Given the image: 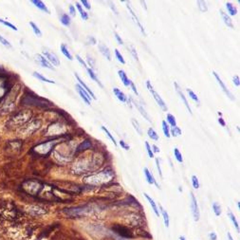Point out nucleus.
Returning <instances> with one entry per match:
<instances>
[{"label": "nucleus", "mask_w": 240, "mask_h": 240, "mask_svg": "<svg viewBox=\"0 0 240 240\" xmlns=\"http://www.w3.org/2000/svg\"><path fill=\"white\" fill-rule=\"evenodd\" d=\"M23 188H24L25 191L29 193V194L34 195L39 192L40 184L36 181H26L24 182V184H23Z\"/></svg>", "instance_id": "obj_1"}, {"label": "nucleus", "mask_w": 240, "mask_h": 240, "mask_svg": "<svg viewBox=\"0 0 240 240\" xmlns=\"http://www.w3.org/2000/svg\"><path fill=\"white\" fill-rule=\"evenodd\" d=\"M190 196H191V210H192L193 217H194L195 221H199L200 214H199V205H197L196 199L193 193L190 194Z\"/></svg>", "instance_id": "obj_2"}, {"label": "nucleus", "mask_w": 240, "mask_h": 240, "mask_svg": "<svg viewBox=\"0 0 240 240\" xmlns=\"http://www.w3.org/2000/svg\"><path fill=\"white\" fill-rule=\"evenodd\" d=\"M146 86H147V87H148V89H149V91L151 92V94L153 95L154 99H155V100H156V102H157L158 105H159V106H161L164 111H167V107H166V105H165V103H164V101L161 99V97L159 96V94L154 90V88H153V87L151 86V84H150L149 81H147Z\"/></svg>", "instance_id": "obj_3"}, {"label": "nucleus", "mask_w": 240, "mask_h": 240, "mask_svg": "<svg viewBox=\"0 0 240 240\" xmlns=\"http://www.w3.org/2000/svg\"><path fill=\"white\" fill-rule=\"evenodd\" d=\"M213 75H214V76L215 77L216 81H217V83L219 84V86L221 87V88H222V90H223V91L225 92V94H226V95H227V96H228V97H229V98L231 99V100H233L234 98H233V96L232 92H231V91L229 90V89L227 88V87L225 86V84L223 83V81H222V80L220 79V77H219L218 75H217V73H216V72H215V71H213Z\"/></svg>", "instance_id": "obj_4"}, {"label": "nucleus", "mask_w": 240, "mask_h": 240, "mask_svg": "<svg viewBox=\"0 0 240 240\" xmlns=\"http://www.w3.org/2000/svg\"><path fill=\"white\" fill-rule=\"evenodd\" d=\"M113 231H115V232L120 234L121 236H124V237H131V233L129 232V230L125 227H123V226L121 225H116L114 227L112 228Z\"/></svg>", "instance_id": "obj_5"}, {"label": "nucleus", "mask_w": 240, "mask_h": 240, "mask_svg": "<svg viewBox=\"0 0 240 240\" xmlns=\"http://www.w3.org/2000/svg\"><path fill=\"white\" fill-rule=\"evenodd\" d=\"M43 54L46 56V59L47 60L49 61V62H51V64H53L54 65H56V67L60 65L59 58L54 53H51V52H49V51H44Z\"/></svg>", "instance_id": "obj_6"}, {"label": "nucleus", "mask_w": 240, "mask_h": 240, "mask_svg": "<svg viewBox=\"0 0 240 240\" xmlns=\"http://www.w3.org/2000/svg\"><path fill=\"white\" fill-rule=\"evenodd\" d=\"M76 89H77V91L79 92L80 96L82 97L83 100L86 102L88 105H90V102H89V100L91 99V96H89V94L86 90H84V89L81 86H80V84H77V86H76Z\"/></svg>", "instance_id": "obj_7"}, {"label": "nucleus", "mask_w": 240, "mask_h": 240, "mask_svg": "<svg viewBox=\"0 0 240 240\" xmlns=\"http://www.w3.org/2000/svg\"><path fill=\"white\" fill-rule=\"evenodd\" d=\"M174 84H175L176 90H177V92L178 93V95L180 96V98H181V100L183 101V103H184V105H185V106L187 107L188 111L190 112V114H192V111H191V107H190L189 103H188V102H187V100H186V98H185V96H184V94H183V92L181 91V89H180V86H178V84H177V83H174Z\"/></svg>", "instance_id": "obj_8"}, {"label": "nucleus", "mask_w": 240, "mask_h": 240, "mask_svg": "<svg viewBox=\"0 0 240 240\" xmlns=\"http://www.w3.org/2000/svg\"><path fill=\"white\" fill-rule=\"evenodd\" d=\"M143 172H144L145 177H146V180H147V182L149 183V184H156V186H157L158 188H159V185L158 183L156 182V180H155L154 176L152 175L151 173L149 172V170H148V169H147L146 167L144 168Z\"/></svg>", "instance_id": "obj_9"}, {"label": "nucleus", "mask_w": 240, "mask_h": 240, "mask_svg": "<svg viewBox=\"0 0 240 240\" xmlns=\"http://www.w3.org/2000/svg\"><path fill=\"white\" fill-rule=\"evenodd\" d=\"M75 77H76V79L78 80V82H79V84H80V86H81V87L84 89V90H86V91L89 94V95H91V97L94 99V100H96V97H95V95H94V93L91 91V89L87 86V84H86V83H84V81H82L81 78L79 77V75H78V74H75Z\"/></svg>", "instance_id": "obj_10"}, {"label": "nucleus", "mask_w": 240, "mask_h": 240, "mask_svg": "<svg viewBox=\"0 0 240 240\" xmlns=\"http://www.w3.org/2000/svg\"><path fill=\"white\" fill-rule=\"evenodd\" d=\"M144 196H145V199H146L147 200H148V202H149V204L151 205V207H152V209H153V211H154V213L156 214V215L157 216H159V210H158V207H157V204L155 203V201H154V199H152V197H150L146 193H144Z\"/></svg>", "instance_id": "obj_11"}, {"label": "nucleus", "mask_w": 240, "mask_h": 240, "mask_svg": "<svg viewBox=\"0 0 240 240\" xmlns=\"http://www.w3.org/2000/svg\"><path fill=\"white\" fill-rule=\"evenodd\" d=\"M99 49H100V51H101V53L105 56V57L108 60V61H110L111 60V55H110V51H109V49H108V48L106 46H105V45H103V44H101V45H99Z\"/></svg>", "instance_id": "obj_12"}, {"label": "nucleus", "mask_w": 240, "mask_h": 240, "mask_svg": "<svg viewBox=\"0 0 240 240\" xmlns=\"http://www.w3.org/2000/svg\"><path fill=\"white\" fill-rule=\"evenodd\" d=\"M36 57H37V59H38V61L40 62V64H41L42 65H43L44 68H49V69H53V67L50 65V63L44 57V56H42V55L38 54V55H36Z\"/></svg>", "instance_id": "obj_13"}, {"label": "nucleus", "mask_w": 240, "mask_h": 240, "mask_svg": "<svg viewBox=\"0 0 240 240\" xmlns=\"http://www.w3.org/2000/svg\"><path fill=\"white\" fill-rule=\"evenodd\" d=\"M126 7H127V9L129 10V12H130L131 15H132V16H133V18H134V20L136 21V23H137L138 26L140 27V31H142V32H143V34H145V31H144V30H143V26H142V24H140V21H139V18L137 17V15H135V12H134V11L132 10V8H131V6L129 5V3H127V5H126Z\"/></svg>", "instance_id": "obj_14"}, {"label": "nucleus", "mask_w": 240, "mask_h": 240, "mask_svg": "<svg viewBox=\"0 0 240 240\" xmlns=\"http://www.w3.org/2000/svg\"><path fill=\"white\" fill-rule=\"evenodd\" d=\"M113 92H114V94L116 95V97L118 98V100H120L121 102H123V103H125L126 102V96L124 95V92H121L119 88H113Z\"/></svg>", "instance_id": "obj_15"}, {"label": "nucleus", "mask_w": 240, "mask_h": 240, "mask_svg": "<svg viewBox=\"0 0 240 240\" xmlns=\"http://www.w3.org/2000/svg\"><path fill=\"white\" fill-rule=\"evenodd\" d=\"M220 15H221V16H222L223 21H224L225 24L227 25L229 28H231V29H233V25L232 19L230 18V16H228L227 13H225L223 11H220Z\"/></svg>", "instance_id": "obj_16"}, {"label": "nucleus", "mask_w": 240, "mask_h": 240, "mask_svg": "<svg viewBox=\"0 0 240 240\" xmlns=\"http://www.w3.org/2000/svg\"><path fill=\"white\" fill-rule=\"evenodd\" d=\"M118 74H119V76H120V78L121 80V82L124 83V84L125 87L130 86L131 81L127 78V76H126V74H125V72L124 71V70H119V71H118Z\"/></svg>", "instance_id": "obj_17"}, {"label": "nucleus", "mask_w": 240, "mask_h": 240, "mask_svg": "<svg viewBox=\"0 0 240 240\" xmlns=\"http://www.w3.org/2000/svg\"><path fill=\"white\" fill-rule=\"evenodd\" d=\"M32 4H34V6L35 7H37L38 9H40V10H42L43 12H48V13H49V10L48 8H47V6L45 5V4L42 2V1H37V0H32Z\"/></svg>", "instance_id": "obj_18"}, {"label": "nucleus", "mask_w": 240, "mask_h": 240, "mask_svg": "<svg viewBox=\"0 0 240 240\" xmlns=\"http://www.w3.org/2000/svg\"><path fill=\"white\" fill-rule=\"evenodd\" d=\"M134 103H135L136 107H137L138 109H139V111H140V114H142V115H143V116L145 118V119H146V120L148 121H151V119H150V116L147 114V112L144 110V108H143L142 105H140V103H138L137 102H134Z\"/></svg>", "instance_id": "obj_19"}, {"label": "nucleus", "mask_w": 240, "mask_h": 240, "mask_svg": "<svg viewBox=\"0 0 240 240\" xmlns=\"http://www.w3.org/2000/svg\"><path fill=\"white\" fill-rule=\"evenodd\" d=\"M159 209H161V212L162 214V216H163V220H164V225H165V227H169V224H170V219H169V215L167 214V212L162 208L161 205H159Z\"/></svg>", "instance_id": "obj_20"}, {"label": "nucleus", "mask_w": 240, "mask_h": 240, "mask_svg": "<svg viewBox=\"0 0 240 240\" xmlns=\"http://www.w3.org/2000/svg\"><path fill=\"white\" fill-rule=\"evenodd\" d=\"M228 210H229V209H228ZM228 215H229V217H230L231 221H232V222H233V226L235 227V229H236V231H237V232H239V225H238L237 220L235 219V216L233 215V214L230 210L228 211Z\"/></svg>", "instance_id": "obj_21"}, {"label": "nucleus", "mask_w": 240, "mask_h": 240, "mask_svg": "<svg viewBox=\"0 0 240 240\" xmlns=\"http://www.w3.org/2000/svg\"><path fill=\"white\" fill-rule=\"evenodd\" d=\"M226 7H227L228 9V12L231 15H235L237 13V11H236V8H235L232 3H230L228 2L227 4H226Z\"/></svg>", "instance_id": "obj_22"}, {"label": "nucleus", "mask_w": 240, "mask_h": 240, "mask_svg": "<svg viewBox=\"0 0 240 240\" xmlns=\"http://www.w3.org/2000/svg\"><path fill=\"white\" fill-rule=\"evenodd\" d=\"M213 210L216 216H219L221 215V206L219 205L218 202H214L213 203Z\"/></svg>", "instance_id": "obj_23"}, {"label": "nucleus", "mask_w": 240, "mask_h": 240, "mask_svg": "<svg viewBox=\"0 0 240 240\" xmlns=\"http://www.w3.org/2000/svg\"><path fill=\"white\" fill-rule=\"evenodd\" d=\"M76 8L78 9V11H79V12H80V15H81V16H82V18L84 20H87V18H88V15H87V13L84 12V10H83V8H82V6L80 5L79 3H76Z\"/></svg>", "instance_id": "obj_24"}, {"label": "nucleus", "mask_w": 240, "mask_h": 240, "mask_svg": "<svg viewBox=\"0 0 240 240\" xmlns=\"http://www.w3.org/2000/svg\"><path fill=\"white\" fill-rule=\"evenodd\" d=\"M61 50H62L63 54H64L68 59H69V60H72V59H73V58H72V55L70 54V52L68 51V49H67V47H65V45H61Z\"/></svg>", "instance_id": "obj_25"}, {"label": "nucleus", "mask_w": 240, "mask_h": 240, "mask_svg": "<svg viewBox=\"0 0 240 240\" xmlns=\"http://www.w3.org/2000/svg\"><path fill=\"white\" fill-rule=\"evenodd\" d=\"M147 133H148V137L150 139H152L154 140H159V135L157 134V132L153 128H149Z\"/></svg>", "instance_id": "obj_26"}, {"label": "nucleus", "mask_w": 240, "mask_h": 240, "mask_svg": "<svg viewBox=\"0 0 240 240\" xmlns=\"http://www.w3.org/2000/svg\"><path fill=\"white\" fill-rule=\"evenodd\" d=\"M87 72H88V75L89 76H90V78L92 79V80H94V81H95L96 83H98L99 84H100V86L103 87V84L100 83V81H99L98 80V78H97V76H96V74L94 73V71H93V69L92 68H87Z\"/></svg>", "instance_id": "obj_27"}, {"label": "nucleus", "mask_w": 240, "mask_h": 240, "mask_svg": "<svg viewBox=\"0 0 240 240\" xmlns=\"http://www.w3.org/2000/svg\"><path fill=\"white\" fill-rule=\"evenodd\" d=\"M162 130H163V133L165 135V137L167 138H170V130H169V126L167 124V123L165 121H162Z\"/></svg>", "instance_id": "obj_28"}, {"label": "nucleus", "mask_w": 240, "mask_h": 240, "mask_svg": "<svg viewBox=\"0 0 240 240\" xmlns=\"http://www.w3.org/2000/svg\"><path fill=\"white\" fill-rule=\"evenodd\" d=\"M131 121H132V124H133V126H134V128L136 129V131H137V132H138V134L142 136V135H143V130H142V128L140 127L139 121H136L135 119H132V120H131Z\"/></svg>", "instance_id": "obj_29"}, {"label": "nucleus", "mask_w": 240, "mask_h": 240, "mask_svg": "<svg viewBox=\"0 0 240 240\" xmlns=\"http://www.w3.org/2000/svg\"><path fill=\"white\" fill-rule=\"evenodd\" d=\"M33 76H34V77H36V78L38 79V80H40V81H43V82H46V83H50V84H55V82H54V81H50V80H49V79L45 78L44 76H42L41 74L37 73V72H34V73H33Z\"/></svg>", "instance_id": "obj_30"}, {"label": "nucleus", "mask_w": 240, "mask_h": 240, "mask_svg": "<svg viewBox=\"0 0 240 240\" xmlns=\"http://www.w3.org/2000/svg\"><path fill=\"white\" fill-rule=\"evenodd\" d=\"M90 146H91V143H89V140H86V142H84V143L78 147V150H77V151H78V152H81V151H83V150H86V149L89 148Z\"/></svg>", "instance_id": "obj_31"}, {"label": "nucleus", "mask_w": 240, "mask_h": 240, "mask_svg": "<svg viewBox=\"0 0 240 240\" xmlns=\"http://www.w3.org/2000/svg\"><path fill=\"white\" fill-rule=\"evenodd\" d=\"M174 154H175V158L177 159V161L180 163H182L183 162V158H182L181 153L180 152V150H178L177 148H175V149H174Z\"/></svg>", "instance_id": "obj_32"}, {"label": "nucleus", "mask_w": 240, "mask_h": 240, "mask_svg": "<svg viewBox=\"0 0 240 240\" xmlns=\"http://www.w3.org/2000/svg\"><path fill=\"white\" fill-rule=\"evenodd\" d=\"M61 23L64 26H69L70 25V18L68 15H63L61 17Z\"/></svg>", "instance_id": "obj_33"}, {"label": "nucleus", "mask_w": 240, "mask_h": 240, "mask_svg": "<svg viewBox=\"0 0 240 240\" xmlns=\"http://www.w3.org/2000/svg\"><path fill=\"white\" fill-rule=\"evenodd\" d=\"M167 121L171 124V126H173V127H175V126H177L176 119H175V117H174L172 114H168V115H167Z\"/></svg>", "instance_id": "obj_34"}, {"label": "nucleus", "mask_w": 240, "mask_h": 240, "mask_svg": "<svg viewBox=\"0 0 240 240\" xmlns=\"http://www.w3.org/2000/svg\"><path fill=\"white\" fill-rule=\"evenodd\" d=\"M30 25L31 26L32 30H33V31H34V33H35L37 36H42V32H41V31L39 30V28L37 27L33 22H30Z\"/></svg>", "instance_id": "obj_35"}, {"label": "nucleus", "mask_w": 240, "mask_h": 240, "mask_svg": "<svg viewBox=\"0 0 240 240\" xmlns=\"http://www.w3.org/2000/svg\"><path fill=\"white\" fill-rule=\"evenodd\" d=\"M171 134L174 137H177V136L181 135V130L180 127H177V126H175V127H173L172 130H171ZM170 134V135H171Z\"/></svg>", "instance_id": "obj_36"}, {"label": "nucleus", "mask_w": 240, "mask_h": 240, "mask_svg": "<svg viewBox=\"0 0 240 240\" xmlns=\"http://www.w3.org/2000/svg\"><path fill=\"white\" fill-rule=\"evenodd\" d=\"M187 92H188V94H189V96H190V98H192L193 100H194L196 103H199L200 102H199V99L197 98V96L196 95V94L193 92V90H191V89H189V88H187Z\"/></svg>", "instance_id": "obj_37"}, {"label": "nucleus", "mask_w": 240, "mask_h": 240, "mask_svg": "<svg viewBox=\"0 0 240 240\" xmlns=\"http://www.w3.org/2000/svg\"><path fill=\"white\" fill-rule=\"evenodd\" d=\"M196 4L201 12H207V10H208V9H207V6H206V3L204 1H197Z\"/></svg>", "instance_id": "obj_38"}, {"label": "nucleus", "mask_w": 240, "mask_h": 240, "mask_svg": "<svg viewBox=\"0 0 240 240\" xmlns=\"http://www.w3.org/2000/svg\"><path fill=\"white\" fill-rule=\"evenodd\" d=\"M192 184L195 189H199V178H197V177L192 176Z\"/></svg>", "instance_id": "obj_39"}, {"label": "nucleus", "mask_w": 240, "mask_h": 240, "mask_svg": "<svg viewBox=\"0 0 240 240\" xmlns=\"http://www.w3.org/2000/svg\"><path fill=\"white\" fill-rule=\"evenodd\" d=\"M102 129H103V131H105V134H106V135L108 136V138H109V139H110V140H112V143H114L115 145H117V143H116V140H115L114 137H113V136L111 135V133L109 132V131H108V130H107V129H106V128L105 127V126H102Z\"/></svg>", "instance_id": "obj_40"}, {"label": "nucleus", "mask_w": 240, "mask_h": 240, "mask_svg": "<svg viewBox=\"0 0 240 240\" xmlns=\"http://www.w3.org/2000/svg\"><path fill=\"white\" fill-rule=\"evenodd\" d=\"M115 54H116V57H117V59H118V61H119V62H121V64H125V61H124V59L123 57V55H121L119 52V50L115 49Z\"/></svg>", "instance_id": "obj_41"}, {"label": "nucleus", "mask_w": 240, "mask_h": 240, "mask_svg": "<svg viewBox=\"0 0 240 240\" xmlns=\"http://www.w3.org/2000/svg\"><path fill=\"white\" fill-rule=\"evenodd\" d=\"M0 23H2L3 25H5V26H7V27H9V28H11V29L13 30V31H17V28H16L15 26H13L12 24H11V23H9V22H7V21H5V20L0 19Z\"/></svg>", "instance_id": "obj_42"}, {"label": "nucleus", "mask_w": 240, "mask_h": 240, "mask_svg": "<svg viewBox=\"0 0 240 240\" xmlns=\"http://www.w3.org/2000/svg\"><path fill=\"white\" fill-rule=\"evenodd\" d=\"M145 147H146V150H147V153H148V156H149V158H154V153H153V151H152V148L150 147V145H149V143L146 142L145 143Z\"/></svg>", "instance_id": "obj_43"}, {"label": "nucleus", "mask_w": 240, "mask_h": 240, "mask_svg": "<svg viewBox=\"0 0 240 240\" xmlns=\"http://www.w3.org/2000/svg\"><path fill=\"white\" fill-rule=\"evenodd\" d=\"M0 42H1V43H2L4 46L9 47V48H11V47H12V45L10 44V42H9L8 40H6V39L4 38V37H2V36H0Z\"/></svg>", "instance_id": "obj_44"}, {"label": "nucleus", "mask_w": 240, "mask_h": 240, "mask_svg": "<svg viewBox=\"0 0 240 240\" xmlns=\"http://www.w3.org/2000/svg\"><path fill=\"white\" fill-rule=\"evenodd\" d=\"M233 84H235V86H236V87H239V84H240L239 77H238V76H233Z\"/></svg>", "instance_id": "obj_45"}, {"label": "nucleus", "mask_w": 240, "mask_h": 240, "mask_svg": "<svg viewBox=\"0 0 240 240\" xmlns=\"http://www.w3.org/2000/svg\"><path fill=\"white\" fill-rule=\"evenodd\" d=\"M120 145H121V146L123 147L124 149H125V150H129V146L124 142V140H121V142H120Z\"/></svg>", "instance_id": "obj_46"}, {"label": "nucleus", "mask_w": 240, "mask_h": 240, "mask_svg": "<svg viewBox=\"0 0 240 240\" xmlns=\"http://www.w3.org/2000/svg\"><path fill=\"white\" fill-rule=\"evenodd\" d=\"M156 164H157L158 171H159V176L162 177V172H161V166H159V159H156Z\"/></svg>", "instance_id": "obj_47"}, {"label": "nucleus", "mask_w": 240, "mask_h": 240, "mask_svg": "<svg viewBox=\"0 0 240 240\" xmlns=\"http://www.w3.org/2000/svg\"><path fill=\"white\" fill-rule=\"evenodd\" d=\"M130 49H131V52H132V54H133V56H134V58L136 59V60H138V55H137V53H136V51H135V48L133 46H131L130 47Z\"/></svg>", "instance_id": "obj_48"}, {"label": "nucleus", "mask_w": 240, "mask_h": 240, "mask_svg": "<svg viewBox=\"0 0 240 240\" xmlns=\"http://www.w3.org/2000/svg\"><path fill=\"white\" fill-rule=\"evenodd\" d=\"M209 237H210V240H216V239H217V236H216L215 233H209Z\"/></svg>", "instance_id": "obj_49"}, {"label": "nucleus", "mask_w": 240, "mask_h": 240, "mask_svg": "<svg viewBox=\"0 0 240 240\" xmlns=\"http://www.w3.org/2000/svg\"><path fill=\"white\" fill-rule=\"evenodd\" d=\"M76 58H77V60L79 61V62L84 65V67H86V68H87V64H86V62H84V61L81 57H80L79 55H76Z\"/></svg>", "instance_id": "obj_50"}, {"label": "nucleus", "mask_w": 240, "mask_h": 240, "mask_svg": "<svg viewBox=\"0 0 240 240\" xmlns=\"http://www.w3.org/2000/svg\"><path fill=\"white\" fill-rule=\"evenodd\" d=\"M82 3H83V5L87 9V10H90V8H91V7H90V5H89V4H88V2L87 1V0H83Z\"/></svg>", "instance_id": "obj_51"}, {"label": "nucleus", "mask_w": 240, "mask_h": 240, "mask_svg": "<svg viewBox=\"0 0 240 240\" xmlns=\"http://www.w3.org/2000/svg\"><path fill=\"white\" fill-rule=\"evenodd\" d=\"M130 86H131V87H132V90L134 91V93L136 94V95H139V93H138V91H137V88H136V87H135V84L131 82L130 83Z\"/></svg>", "instance_id": "obj_52"}, {"label": "nucleus", "mask_w": 240, "mask_h": 240, "mask_svg": "<svg viewBox=\"0 0 240 240\" xmlns=\"http://www.w3.org/2000/svg\"><path fill=\"white\" fill-rule=\"evenodd\" d=\"M69 11H70V15H71L72 16H75V12H75V9L72 5L69 6Z\"/></svg>", "instance_id": "obj_53"}, {"label": "nucleus", "mask_w": 240, "mask_h": 240, "mask_svg": "<svg viewBox=\"0 0 240 240\" xmlns=\"http://www.w3.org/2000/svg\"><path fill=\"white\" fill-rule=\"evenodd\" d=\"M87 60H88L89 65H90L91 67H94V65H95V63H94L93 59H90V56H89V55H87Z\"/></svg>", "instance_id": "obj_54"}, {"label": "nucleus", "mask_w": 240, "mask_h": 240, "mask_svg": "<svg viewBox=\"0 0 240 240\" xmlns=\"http://www.w3.org/2000/svg\"><path fill=\"white\" fill-rule=\"evenodd\" d=\"M115 37H116V39L118 40V42H119V44H120V45H123V44H124L123 40L121 39V37H120L119 35H118L117 33H115Z\"/></svg>", "instance_id": "obj_55"}, {"label": "nucleus", "mask_w": 240, "mask_h": 240, "mask_svg": "<svg viewBox=\"0 0 240 240\" xmlns=\"http://www.w3.org/2000/svg\"><path fill=\"white\" fill-rule=\"evenodd\" d=\"M218 123H219L221 125H222V126H225V125H226L225 121H224V120L222 119V118H219V119H218Z\"/></svg>", "instance_id": "obj_56"}, {"label": "nucleus", "mask_w": 240, "mask_h": 240, "mask_svg": "<svg viewBox=\"0 0 240 240\" xmlns=\"http://www.w3.org/2000/svg\"><path fill=\"white\" fill-rule=\"evenodd\" d=\"M152 148H153V151L154 152H159V147L157 146V145H152Z\"/></svg>", "instance_id": "obj_57"}, {"label": "nucleus", "mask_w": 240, "mask_h": 240, "mask_svg": "<svg viewBox=\"0 0 240 240\" xmlns=\"http://www.w3.org/2000/svg\"><path fill=\"white\" fill-rule=\"evenodd\" d=\"M227 235H228V238H229V240H233V238L232 237V235H231V233H228V234H227Z\"/></svg>", "instance_id": "obj_58"}, {"label": "nucleus", "mask_w": 240, "mask_h": 240, "mask_svg": "<svg viewBox=\"0 0 240 240\" xmlns=\"http://www.w3.org/2000/svg\"><path fill=\"white\" fill-rule=\"evenodd\" d=\"M180 240H186V238L183 236V235H181V236L180 237Z\"/></svg>", "instance_id": "obj_59"}, {"label": "nucleus", "mask_w": 240, "mask_h": 240, "mask_svg": "<svg viewBox=\"0 0 240 240\" xmlns=\"http://www.w3.org/2000/svg\"><path fill=\"white\" fill-rule=\"evenodd\" d=\"M237 207H238V209H239V207H240V203H239V202H237Z\"/></svg>", "instance_id": "obj_60"}]
</instances>
